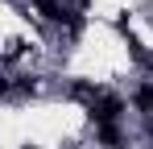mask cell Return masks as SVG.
<instances>
[{
    "mask_svg": "<svg viewBox=\"0 0 153 149\" xmlns=\"http://www.w3.org/2000/svg\"><path fill=\"white\" fill-rule=\"evenodd\" d=\"M132 108H137L141 116H153V83H141V87H137V95H132Z\"/></svg>",
    "mask_w": 153,
    "mask_h": 149,
    "instance_id": "3957f363",
    "label": "cell"
},
{
    "mask_svg": "<svg viewBox=\"0 0 153 149\" xmlns=\"http://www.w3.org/2000/svg\"><path fill=\"white\" fill-rule=\"evenodd\" d=\"M95 141L103 149H120L124 145V133H120V124H95Z\"/></svg>",
    "mask_w": 153,
    "mask_h": 149,
    "instance_id": "7a4b0ae2",
    "label": "cell"
},
{
    "mask_svg": "<svg viewBox=\"0 0 153 149\" xmlns=\"http://www.w3.org/2000/svg\"><path fill=\"white\" fill-rule=\"evenodd\" d=\"M8 91H13V79H8V74H0V95H8Z\"/></svg>",
    "mask_w": 153,
    "mask_h": 149,
    "instance_id": "277c9868",
    "label": "cell"
},
{
    "mask_svg": "<svg viewBox=\"0 0 153 149\" xmlns=\"http://www.w3.org/2000/svg\"><path fill=\"white\" fill-rule=\"evenodd\" d=\"M25 149H33V145H25Z\"/></svg>",
    "mask_w": 153,
    "mask_h": 149,
    "instance_id": "5b68a950",
    "label": "cell"
},
{
    "mask_svg": "<svg viewBox=\"0 0 153 149\" xmlns=\"http://www.w3.org/2000/svg\"><path fill=\"white\" fill-rule=\"evenodd\" d=\"M124 99L120 95H112V91H100V95L87 104V112H91V120L95 124H120V116H124Z\"/></svg>",
    "mask_w": 153,
    "mask_h": 149,
    "instance_id": "6da1fadb",
    "label": "cell"
}]
</instances>
